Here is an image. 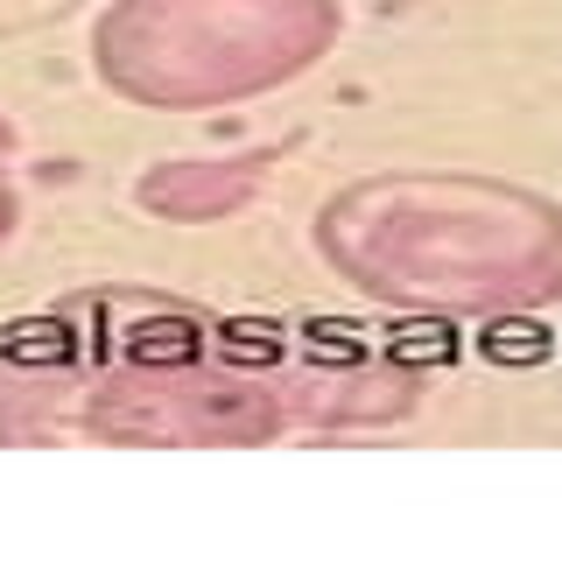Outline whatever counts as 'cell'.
I'll return each instance as SVG.
<instances>
[{"instance_id":"obj_5","label":"cell","mask_w":562,"mask_h":562,"mask_svg":"<svg viewBox=\"0 0 562 562\" xmlns=\"http://www.w3.org/2000/svg\"><path fill=\"white\" fill-rule=\"evenodd\" d=\"M274 394L281 422L310 415V422H380L401 415L415 401V380L394 359H380L373 345H359V330H324V338L295 345V359L274 373H260Z\"/></svg>"},{"instance_id":"obj_7","label":"cell","mask_w":562,"mask_h":562,"mask_svg":"<svg viewBox=\"0 0 562 562\" xmlns=\"http://www.w3.org/2000/svg\"><path fill=\"white\" fill-rule=\"evenodd\" d=\"M85 0H0V35H29V29H49L64 14H78Z\"/></svg>"},{"instance_id":"obj_1","label":"cell","mask_w":562,"mask_h":562,"mask_svg":"<svg viewBox=\"0 0 562 562\" xmlns=\"http://www.w3.org/2000/svg\"><path fill=\"white\" fill-rule=\"evenodd\" d=\"M316 254L386 310L520 316L562 295V211L492 176H359L316 211Z\"/></svg>"},{"instance_id":"obj_6","label":"cell","mask_w":562,"mask_h":562,"mask_svg":"<svg viewBox=\"0 0 562 562\" xmlns=\"http://www.w3.org/2000/svg\"><path fill=\"white\" fill-rule=\"evenodd\" d=\"M268 148H246V155H190V162H155L148 176L134 183V204L155 211V218H176V225H211L225 211H239L268 183Z\"/></svg>"},{"instance_id":"obj_3","label":"cell","mask_w":562,"mask_h":562,"mask_svg":"<svg viewBox=\"0 0 562 562\" xmlns=\"http://www.w3.org/2000/svg\"><path fill=\"white\" fill-rule=\"evenodd\" d=\"M85 429L113 443H260L281 429L268 380L246 366H148L105 373L85 401Z\"/></svg>"},{"instance_id":"obj_8","label":"cell","mask_w":562,"mask_h":562,"mask_svg":"<svg viewBox=\"0 0 562 562\" xmlns=\"http://www.w3.org/2000/svg\"><path fill=\"white\" fill-rule=\"evenodd\" d=\"M8 233H14V190H8V176H0V246H8Z\"/></svg>"},{"instance_id":"obj_4","label":"cell","mask_w":562,"mask_h":562,"mask_svg":"<svg viewBox=\"0 0 562 562\" xmlns=\"http://www.w3.org/2000/svg\"><path fill=\"white\" fill-rule=\"evenodd\" d=\"M57 359H85L92 373H148V366H190L211 359V324L169 295H78L57 316Z\"/></svg>"},{"instance_id":"obj_2","label":"cell","mask_w":562,"mask_h":562,"mask_svg":"<svg viewBox=\"0 0 562 562\" xmlns=\"http://www.w3.org/2000/svg\"><path fill=\"white\" fill-rule=\"evenodd\" d=\"M338 35V0H105L92 70L155 113H211L316 70Z\"/></svg>"},{"instance_id":"obj_9","label":"cell","mask_w":562,"mask_h":562,"mask_svg":"<svg viewBox=\"0 0 562 562\" xmlns=\"http://www.w3.org/2000/svg\"><path fill=\"white\" fill-rule=\"evenodd\" d=\"M8 162H14V127L0 120V176H8Z\"/></svg>"}]
</instances>
